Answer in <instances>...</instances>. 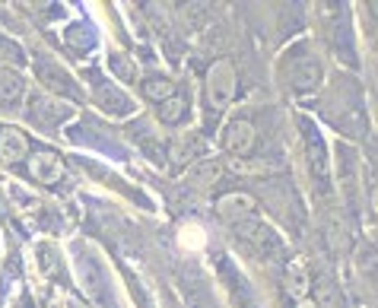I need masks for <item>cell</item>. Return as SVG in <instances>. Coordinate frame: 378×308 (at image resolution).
Listing matches in <instances>:
<instances>
[{"label":"cell","instance_id":"6da1fadb","mask_svg":"<svg viewBox=\"0 0 378 308\" xmlns=\"http://www.w3.org/2000/svg\"><path fill=\"white\" fill-rule=\"evenodd\" d=\"M286 80L289 86L296 92H309V90H318V83H321V61L318 55H312L309 41L296 45V48L286 55Z\"/></svg>","mask_w":378,"mask_h":308},{"label":"cell","instance_id":"7a4b0ae2","mask_svg":"<svg viewBox=\"0 0 378 308\" xmlns=\"http://www.w3.org/2000/svg\"><path fill=\"white\" fill-rule=\"evenodd\" d=\"M70 115H74V108L51 92H32L29 96V121L38 124V127H57Z\"/></svg>","mask_w":378,"mask_h":308},{"label":"cell","instance_id":"3957f363","mask_svg":"<svg viewBox=\"0 0 378 308\" xmlns=\"http://www.w3.org/2000/svg\"><path fill=\"white\" fill-rule=\"evenodd\" d=\"M258 144V134L255 127H251V121H245V118H235V121L226 124V130H223V150L229 153V156H251V150H255Z\"/></svg>","mask_w":378,"mask_h":308},{"label":"cell","instance_id":"277c9868","mask_svg":"<svg viewBox=\"0 0 378 308\" xmlns=\"http://www.w3.org/2000/svg\"><path fill=\"white\" fill-rule=\"evenodd\" d=\"M29 175L38 185H57L64 178V159L51 150H35L29 156Z\"/></svg>","mask_w":378,"mask_h":308},{"label":"cell","instance_id":"5b68a950","mask_svg":"<svg viewBox=\"0 0 378 308\" xmlns=\"http://www.w3.org/2000/svg\"><path fill=\"white\" fill-rule=\"evenodd\" d=\"M216 213H220V219H226V223H232L235 229L245 226L248 219H255V200L248 197V194H223L220 200H216Z\"/></svg>","mask_w":378,"mask_h":308},{"label":"cell","instance_id":"8992f818","mask_svg":"<svg viewBox=\"0 0 378 308\" xmlns=\"http://www.w3.org/2000/svg\"><path fill=\"white\" fill-rule=\"evenodd\" d=\"M283 286H286V293L293 295L296 302H305V295H309V289H312V270H309V264H305L302 258H293L286 264Z\"/></svg>","mask_w":378,"mask_h":308},{"label":"cell","instance_id":"52a82bcc","mask_svg":"<svg viewBox=\"0 0 378 308\" xmlns=\"http://www.w3.org/2000/svg\"><path fill=\"white\" fill-rule=\"evenodd\" d=\"M35 74H38L41 86H48L51 92H67V96H74V92H76V83L70 80L67 70H61L57 64H51V61H38Z\"/></svg>","mask_w":378,"mask_h":308},{"label":"cell","instance_id":"ba28073f","mask_svg":"<svg viewBox=\"0 0 378 308\" xmlns=\"http://www.w3.org/2000/svg\"><path fill=\"white\" fill-rule=\"evenodd\" d=\"M29 153V144L26 137H22V130L16 127H0V156H4V162H20L22 156Z\"/></svg>","mask_w":378,"mask_h":308},{"label":"cell","instance_id":"9c48e42d","mask_svg":"<svg viewBox=\"0 0 378 308\" xmlns=\"http://www.w3.org/2000/svg\"><path fill=\"white\" fill-rule=\"evenodd\" d=\"M26 96V83L20 74H10V70H0V105L4 108H16Z\"/></svg>","mask_w":378,"mask_h":308},{"label":"cell","instance_id":"30bf717a","mask_svg":"<svg viewBox=\"0 0 378 308\" xmlns=\"http://www.w3.org/2000/svg\"><path fill=\"white\" fill-rule=\"evenodd\" d=\"M305 127V140H309V159H312V172L318 175V181H328V156H324V144H321V134L309 127V121H302Z\"/></svg>","mask_w":378,"mask_h":308},{"label":"cell","instance_id":"8fae6325","mask_svg":"<svg viewBox=\"0 0 378 308\" xmlns=\"http://www.w3.org/2000/svg\"><path fill=\"white\" fill-rule=\"evenodd\" d=\"M229 96H232V67L229 64H216L210 70V99L216 105H226Z\"/></svg>","mask_w":378,"mask_h":308},{"label":"cell","instance_id":"7c38bea8","mask_svg":"<svg viewBox=\"0 0 378 308\" xmlns=\"http://www.w3.org/2000/svg\"><path fill=\"white\" fill-rule=\"evenodd\" d=\"M140 92H144L150 102L162 105V102H169L172 96H178V86H175L169 76H146L144 86H140Z\"/></svg>","mask_w":378,"mask_h":308},{"label":"cell","instance_id":"4fadbf2b","mask_svg":"<svg viewBox=\"0 0 378 308\" xmlns=\"http://www.w3.org/2000/svg\"><path fill=\"white\" fill-rule=\"evenodd\" d=\"M96 99L105 111H111V115H131V99L124 96V92L111 90V86H99Z\"/></svg>","mask_w":378,"mask_h":308},{"label":"cell","instance_id":"5bb4252c","mask_svg":"<svg viewBox=\"0 0 378 308\" xmlns=\"http://www.w3.org/2000/svg\"><path fill=\"white\" fill-rule=\"evenodd\" d=\"M216 178H220V165L216 162H197L194 169H188V181L194 188H210Z\"/></svg>","mask_w":378,"mask_h":308},{"label":"cell","instance_id":"9a60e30c","mask_svg":"<svg viewBox=\"0 0 378 308\" xmlns=\"http://www.w3.org/2000/svg\"><path fill=\"white\" fill-rule=\"evenodd\" d=\"M188 115V99L185 96H172L169 102L159 105V118H162L165 124H181Z\"/></svg>","mask_w":378,"mask_h":308},{"label":"cell","instance_id":"2e32d148","mask_svg":"<svg viewBox=\"0 0 378 308\" xmlns=\"http://www.w3.org/2000/svg\"><path fill=\"white\" fill-rule=\"evenodd\" d=\"M0 64H22L20 45H13L10 38H0Z\"/></svg>","mask_w":378,"mask_h":308},{"label":"cell","instance_id":"e0dca14e","mask_svg":"<svg viewBox=\"0 0 378 308\" xmlns=\"http://www.w3.org/2000/svg\"><path fill=\"white\" fill-rule=\"evenodd\" d=\"M111 64H115V67H118V74H121V76H131V67H127V57H121V55H118Z\"/></svg>","mask_w":378,"mask_h":308},{"label":"cell","instance_id":"ac0fdd59","mask_svg":"<svg viewBox=\"0 0 378 308\" xmlns=\"http://www.w3.org/2000/svg\"><path fill=\"white\" fill-rule=\"evenodd\" d=\"M299 308H318L315 302H299Z\"/></svg>","mask_w":378,"mask_h":308}]
</instances>
